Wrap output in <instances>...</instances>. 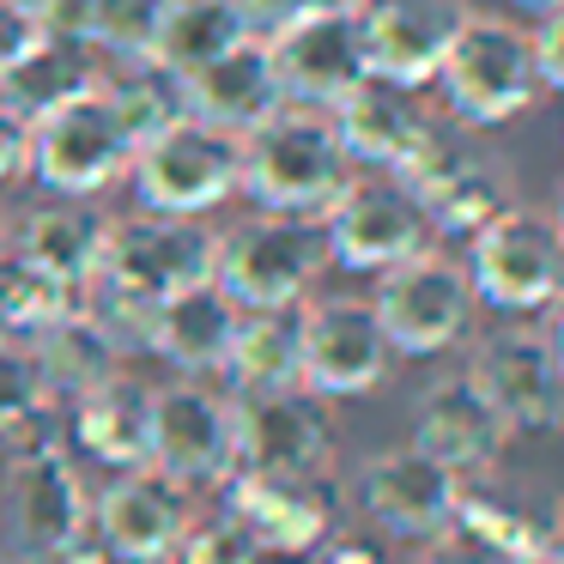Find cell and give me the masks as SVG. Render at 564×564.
<instances>
[{
	"label": "cell",
	"instance_id": "14",
	"mask_svg": "<svg viewBox=\"0 0 564 564\" xmlns=\"http://www.w3.org/2000/svg\"><path fill=\"white\" fill-rule=\"evenodd\" d=\"M474 389L498 406V419L516 431H552L564 419V352L558 334L534 328V322H510L474 340L467 358Z\"/></svg>",
	"mask_w": 564,
	"mask_h": 564
},
{
	"label": "cell",
	"instance_id": "24",
	"mask_svg": "<svg viewBox=\"0 0 564 564\" xmlns=\"http://www.w3.org/2000/svg\"><path fill=\"white\" fill-rule=\"evenodd\" d=\"M280 104H285V91H280V74H273L268 37H243L225 55L200 62L195 74H183V110L225 128V134H249Z\"/></svg>",
	"mask_w": 564,
	"mask_h": 564
},
{
	"label": "cell",
	"instance_id": "20",
	"mask_svg": "<svg viewBox=\"0 0 564 564\" xmlns=\"http://www.w3.org/2000/svg\"><path fill=\"white\" fill-rule=\"evenodd\" d=\"M455 486L462 474H449L437 455H425L419 443H394L358 467V510L401 540H431L455 516Z\"/></svg>",
	"mask_w": 564,
	"mask_h": 564
},
{
	"label": "cell",
	"instance_id": "12",
	"mask_svg": "<svg viewBox=\"0 0 564 564\" xmlns=\"http://www.w3.org/2000/svg\"><path fill=\"white\" fill-rule=\"evenodd\" d=\"M394 176H401L406 195L419 200L431 237H474L479 225H491L516 200L498 164H491L474 140L449 134V128H437V122H431V134L406 152V164Z\"/></svg>",
	"mask_w": 564,
	"mask_h": 564
},
{
	"label": "cell",
	"instance_id": "5",
	"mask_svg": "<svg viewBox=\"0 0 564 564\" xmlns=\"http://www.w3.org/2000/svg\"><path fill=\"white\" fill-rule=\"evenodd\" d=\"M134 147H140V134L116 110V98L104 86H86L31 122V183L50 188V195L98 200L104 188L128 183Z\"/></svg>",
	"mask_w": 564,
	"mask_h": 564
},
{
	"label": "cell",
	"instance_id": "10",
	"mask_svg": "<svg viewBox=\"0 0 564 564\" xmlns=\"http://www.w3.org/2000/svg\"><path fill=\"white\" fill-rule=\"evenodd\" d=\"M225 510L261 540L268 558H304L340 534V486L334 474L304 467H237L225 479Z\"/></svg>",
	"mask_w": 564,
	"mask_h": 564
},
{
	"label": "cell",
	"instance_id": "35",
	"mask_svg": "<svg viewBox=\"0 0 564 564\" xmlns=\"http://www.w3.org/2000/svg\"><path fill=\"white\" fill-rule=\"evenodd\" d=\"M171 564H268V552H261V540L231 510H219V516H195L188 522Z\"/></svg>",
	"mask_w": 564,
	"mask_h": 564
},
{
	"label": "cell",
	"instance_id": "30",
	"mask_svg": "<svg viewBox=\"0 0 564 564\" xmlns=\"http://www.w3.org/2000/svg\"><path fill=\"white\" fill-rule=\"evenodd\" d=\"M86 86H98V55H91L86 43H67V37L37 31V43L0 74V104L19 110L25 122H37V116H50L55 104H67Z\"/></svg>",
	"mask_w": 564,
	"mask_h": 564
},
{
	"label": "cell",
	"instance_id": "44",
	"mask_svg": "<svg viewBox=\"0 0 564 564\" xmlns=\"http://www.w3.org/2000/svg\"><path fill=\"white\" fill-rule=\"evenodd\" d=\"M19 7H31V13H43V7H50V0H19Z\"/></svg>",
	"mask_w": 564,
	"mask_h": 564
},
{
	"label": "cell",
	"instance_id": "2",
	"mask_svg": "<svg viewBox=\"0 0 564 564\" xmlns=\"http://www.w3.org/2000/svg\"><path fill=\"white\" fill-rule=\"evenodd\" d=\"M328 268L334 261L322 219H292V213H256V219L219 231V243H213V285L237 310L304 304Z\"/></svg>",
	"mask_w": 564,
	"mask_h": 564
},
{
	"label": "cell",
	"instance_id": "11",
	"mask_svg": "<svg viewBox=\"0 0 564 564\" xmlns=\"http://www.w3.org/2000/svg\"><path fill=\"white\" fill-rule=\"evenodd\" d=\"M322 237H328V261H340V268H352V273H389V268H401L406 256L437 243L425 213H419V200L406 195V183L389 171H352L346 176V188L328 200V213H322Z\"/></svg>",
	"mask_w": 564,
	"mask_h": 564
},
{
	"label": "cell",
	"instance_id": "19",
	"mask_svg": "<svg viewBox=\"0 0 564 564\" xmlns=\"http://www.w3.org/2000/svg\"><path fill=\"white\" fill-rule=\"evenodd\" d=\"M462 25H467L462 0H358L370 79H389V86L406 91H425L437 79Z\"/></svg>",
	"mask_w": 564,
	"mask_h": 564
},
{
	"label": "cell",
	"instance_id": "4",
	"mask_svg": "<svg viewBox=\"0 0 564 564\" xmlns=\"http://www.w3.org/2000/svg\"><path fill=\"white\" fill-rule=\"evenodd\" d=\"M0 510H7V534H13V552L25 564H43L62 540H74L91 522V486L79 474L74 443L43 425L13 437L7 479H0Z\"/></svg>",
	"mask_w": 564,
	"mask_h": 564
},
{
	"label": "cell",
	"instance_id": "36",
	"mask_svg": "<svg viewBox=\"0 0 564 564\" xmlns=\"http://www.w3.org/2000/svg\"><path fill=\"white\" fill-rule=\"evenodd\" d=\"M237 7H243L249 31L268 37V31L292 25V19H304V13H334V7H358V0H237Z\"/></svg>",
	"mask_w": 564,
	"mask_h": 564
},
{
	"label": "cell",
	"instance_id": "33",
	"mask_svg": "<svg viewBox=\"0 0 564 564\" xmlns=\"http://www.w3.org/2000/svg\"><path fill=\"white\" fill-rule=\"evenodd\" d=\"M171 0H91L86 13V43L98 62H140L159 50V31Z\"/></svg>",
	"mask_w": 564,
	"mask_h": 564
},
{
	"label": "cell",
	"instance_id": "7",
	"mask_svg": "<svg viewBox=\"0 0 564 564\" xmlns=\"http://www.w3.org/2000/svg\"><path fill=\"white\" fill-rule=\"evenodd\" d=\"M128 183H134L140 207L176 213V219H207L213 207H225L237 195V134L183 110L164 128L140 134Z\"/></svg>",
	"mask_w": 564,
	"mask_h": 564
},
{
	"label": "cell",
	"instance_id": "31",
	"mask_svg": "<svg viewBox=\"0 0 564 564\" xmlns=\"http://www.w3.org/2000/svg\"><path fill=\"white\" fill-rule=\"evenodd\" d=\"M256 37L243 19V7L237 0H171V13H164V31H159V62L171 67L176 79L195 74L200 62H213V55H225L231 43Z\"/></svg>",
	"mask_w": 564,
	"mask_h": 564
},
{
	"label": "cell",
	"instance_id": "1",
	"mask_svg": "<svg viewBox=\"0 0 564 564\" xmlns=\"http://www.w3.org/2000/svg\"><path fill=\"white\" fill-rule=\"evenodd\" d=\"M346 176H352V159L328 110L280 104L268 122L237 134V195H249L261 213L322 219L328 200L346 188Z\"/></svg>",
	"mask_w": 564,
	"mask_h": 564
},
{
	"label": "cell",
	"instance_id": "37",
	"mask_svg": "<svg viewBox=\"0 0 564 564\" xmlns=\"http://www.w3.org/2000/svg\"><path fill=\"white\" fill-rule=\"evenodd\" d=\"M31 183V122L0 104V188Z\"/></svg>",
	"mask_w": 564,
	"mask_h": 564
},
{
	"label": "cell",
	"instance_id": "3",
	"mask_svg": "<svg viewBox=\"0 0 564 564\" xmlns=\"http://www.w3.org/2000/svg\"><path fill=\"white\" fill-rule=\"evenodd\" d=\"M431 86L443 91V104L462 128H503L546 98L528 31L498 13H467Z\"/></svg>",
	"mask_w": 564,
	"mask_h": 564
},
{
	"label": "cell",
	"instance_id": "15",
	"mask_svg": "<svg viewBox=\"0 0 564 564\" xmlns=\"http://www.w3.org/2000/svg\"><path fill=\"white\" fill-rule=\"evenodd\" d=\"M213 243H219V231L207 219H176V213L140 207L128 219H110L98 280L159 304L171 292H188V285L213 280Z\"/></svg>",
	"mask_w": 564,
	"mask_h": 564
},
{
	"label": "cell",
	"instance_id": "28",
	"mask_svg": "<svg viewBox=\"0 0 564 564\" xmlns=\"http://www.w3.org/2000/svg\"><path fill=\"white\" fill-rule=\"evenodd\" d=\"M25 352H31V365H37L50 401H79L86 389H98L104 377H116V370L128 365V358L110 346V334H104L79 304L67 310V316H55L43 334H31Z\"/></svg>",
	"mask_w": 564,
	"mask_h": 564
},
{
	"label": "cell",
	"instance_id": "18",
	"mask_svg": "<svg viewBox=\"0 0 564 564\" xmlns=\"http://www.w3.org/2000/svg\"><path fill=\"white\" fill-rule=\"evenodd\" d=\"M273 74H280L285 104H310V110H334L370 79L365 62V31H358V7H334V13H304L292 25L268 31Z\"/></svg>",
	"mask_w": 564,
	"mask_h": 564
},
{
	"label": "cell",
	"instance_id": "8",
	"mask_svg": "<svg viewBox=\"0 0 564 564\" xmlns=\"http://www.w3.org/2000/svg\"><path fill=\"white\" fill-rule=\"evenodd\" d=\"M370 310H377L394 358H437L474 334L479 297H474V280H467L462 261L431 243L419 256H406L401 268L377 273Z\"/></svg>",
	"mask_w": 564,
	"mask_h": 564
},
{
	"label": "cell",
	"instance_id": "23",
	"mask_svg": "<svg viewBox=\"0 0 564 564\" xmlns=\"http://www.w3.org/2000/svg\"><path fill=\"white\" fill-rule=\"evenodd\" d=\"M104 243H110V213L86 195H55L43 207H31L19 219V231L7 237L25 268H37L43 280H55L62 292H86L104 268Z\"/></svg>",
	"mask_w": 564,
	"mask_h": 564
},
{
	"label": "cell",
	"instance_id": "42",
	"mask_svg": "<svg viewBox=\"0 0 564 564\" xmlns=\"http://www.w3.org/2000/svg\"><path fill=\"white\" fill-rule=\"evenodd\" d=\"M322 552H328L322 564H389V552H382V546H370V540H352V534H334Z\"/></svg>",
	"mask_w": 564,
	"mask_h": 564
},
{
	"label": "cell",
	"instance_id": "21",
	"mask_svg": "<svg viewBox=\"0 0 564 564\" xmlns=\"http://www.w3.org/2000/svg\"><path fill=\"white\" fill-rule=\"evenodd\" d=\"M449 528L474 540L491 564H540L558 546V498L552 491H510L491 474H467L455 486Z\"/></svg>",
	"mask_w": 564,
	"mask_h": 564
},
{
	"label": "cell",
	"instance_id": "38",
	"mask_svg": "<svg viewBox=\"0 0 564 564\" xmlns=\"http://www.w3.org/2000/svg\"><path fill=\"white\" fill-rule=\"evenodd\" d=\"M528 50H534L540 86L558 91V86H564V13H540L534 31H528Z\"/></svg>",
	"mask_w": 564,
	"mask_h": 564
},
{
	"label": "cell",
	"instance_id": "6",
	"mask_svg": "<svg viewBox=\"0 0 564 564\" xmlns=\"http://www.w3.org/2000/svg\"><path fill=\"white\" fill-rule=\"evenodd\" d=\"M467 280L503 316H546L564 292V231L558 213L510 200L491 225L467 237Z\"/></svg>",
	"mask_w": 564,
	"mask_h": 564
},
{
	"label": "cell",
	"instance_id": "41",
	"mask_svg": "<svg viewBox=\"0 0 564 564\" xmlns=\"http://www.w3.org/2000/svg\"><path fill=\"white\" fill-rule=\"evenodd\" d=\"M43 564H116V552L104 546V540L91 534V522H86V528H79L74 540H62V546H55V552H50V558H43Z\"/></svg>",
	"mask_w": 564,
	"mask_h": 564
},
{
	"label": "cell",
	"instance_id": "9",
	"mask_svg": "<svg viewBox=\"0 0 564 564\" xmlns=\"http://www.w3.org/2000/svg\"><path fill=\"white\" fill-rule=\"evenodd\" d=\"M152 467L188 491L225 486L237 474V413L231 389L213 377L152 382Z\"/></svg>",
	"mask_w": 564,
	"mask_h": 564
},
{
	"label": "cell",
	"instance_id": "45",
	"mask_svg": "<svg viewBox=\"0 0 564 564\" xmlns=\"http://www.w3.org/2000/svg\"><path fill=\"white\" fill-rule=\"evenodd\" d=\"M0 243H7V231H0Z\"/></svg>",
	"mask_w": 564,
	"mask_h": 564
},
{
	"label": "cell",
	"instance_id": "32",
	"mask_svg": "<svg viewBox=\"0 0 564 564\" xmlns=\"http://www.w3.org/2000/svg\"><path fill=\"white\" fill-rule=\"evenodd\" d=\"M98 86L116 98V110L128 116L134 134H152L171 116H183V79L159 62V55H140V62H98Z\"/></svg>",
	"mask_w": 564,
	"mask_h": 564
},
{
	"label": "cell",
	"instance_id": "27",
	"mask_svg": "<svg viewBox=\"0 0 564 564\" xmlns=\"http://www.w3.org/2000/svg\"><path fill=\"white\" fill-rule=\"evenodd\" d=\"M74 406V419H67V431H74V449H86L91 462H104L116 474V467H147L152 455V382H140L134 370H116V377H104L98 389H86Z\"/></svg>",
	"mask_w": 564,
	"mask_h": 564
},
{
	"label": "cell",
	"instance_id": "22",
	"mask_svg": "<svg viewBox=\"0 0 564 564\" xmlns=\"http://www.w3.org/2000/svg\"><path fill=\"white\" fill-rule=\"evenodd\" d=\"M413 443L425 455H437L449 474H491L510 449V425L498 419V406L474 389V377H437L413 406Z\"/></svg>",
	"mask_w": 564,
	"mask_h": 564
},
{
	"label": "cell",
	"instance_id": "39",
	"mask_svg": "<svg viewBox=\"0 0 564 564\" xmlns=\"http://www.w3.org/2000/svg\"><path fill=\"white\" fill-rule=\"evenodd\" d=\"M37 13H31V7H19V0H0V74H7V67L19 62V55L31 50V43H37Z\"/></svg>",
	"mask_w": 564,
	"mask_h": 564
},
{
	"label": "cell",
	"instance_id": "40",
	"mask_svg": "<svg viewBox=\"0 0 564 564\" xmlns=\"http://www.w3.org/2000/svg\"><path fill=\"white\" fill-rule=\"evenodd\" d=\"M406 564H491V558L474 546V540H462V534H455V528H443V534L419 540V552H413Z\"/></svg>",
	"mask_w": 564,
	"mask_h": 564
},
{
	"label": "cell",
	"instance_id": "46",
	"mask_svg": "<svg viewBox=\"0 0 564 564\" xmlns=\"http://www.w3.org/2000/svg\"><path fill=\"white\" fill-rule=\"evenodd\" d=\"M13 564H25V558H13Z\"/></svg>",
	"mask_w": 564,
	"mask_h": 564
},
{
	"label": "cell",
	"instance_id": "29",
	"mask_svg": "<svg viewBox=\"0 0 564 564\" xmlns=\"http://www.w3.org/2000/svg\"><path fill=\"white\" fill-rule=\"evenodd\" d=\"M225 389H292L304 382V340H297L292 310H237L231 352H225Z\"/></svg>",
	"mask_w": 564,
	"mask_h": 564
},
{
	"label": "cell",
	"instance_id": "16",
	"mask_svg": "<svg viewBox=\"0 0 564 564\" xmlns=\"http://www.w3.org/2000/svg\"><path fill=\"white\" fill-rule=\"evenodd\" d=\"M188 522H195L188 486L164 479L152 462L116 467L91 498V534L116 552V564H171Z\"/></svg>",
	"mask_w": 564,
	"mask_h": 564
},
{
	"label": "cell",
	"instance_id": "34",
	"mask_svg": "<svg viewBox=\"0 0 564 564\" xmlns=\"http://www.w3.org/2000/svg\"><path fill=\"white\" fill-rule=\"evenodd\" d=\"M50 389H43L37 365H31L25 346H0V443L25 437L31 425L50 419Z\"/></svg>",
	"mask_w": 564,
	"mask_h": 564
},
{
	"label": "cell",
	"instance_id": "13",
	"mask_svg": "<svg viewBox=\"0 0 564 564\" xmlns=\"http://www.w3.org/2000/svg\"><path fill=\"white\" fill-rule=\"evenodd\" d=\"M297 340H304V389L322 401H352L377 394L394 370V346L382 334L370 297L334 292V297H304L297 304Z\"/></svg>",
	"mask_w": 564,
	"mask_h": 564
},
{
	"label": "cell",
	"instance_id": "17",
	"mask_svg": "<svg viewBox=\"0 0 564 564\" xmlns=\"http://www.w3.org/2000/svg\"><path fill=\"white\" fill-rule=\"evenodd\" d=\"M237 413V467H304V474H334L340 431L316 389H231Z\"/></svg>",
	"mask_w": 564,
	"mask_h": 564
},
{
	"label": "cell",
	"instance_id": "25",
	"mask_svg": "<svg viewBox=\"0 0 564 564\" xmlns=\"http://www.w3.org/2000/svg\"><path fill=\"white\" fill-rule=\"evenodd\" d=\"M334 134H340L352 171H401L406 152L431 134V110L419 91L389 86V79H365L352 98L334 104Z\"/></svg>",
	"mask_w": 564,
	"mask_h": 564
},
{
	"label": "cell",
	"instance_id": "43",
	"mask_svg": "<svg viewBox=\"0 0 564 564\" xmlns=\"http://www.w3.org/2000/svg\"><path fill=\"white\" fill-rule=\"evenodd\" d=\"M528 19H540V13H564V0H516Z\"/></svg>",
	"mask_w": 564,
	"mask_h": 564
},
{
	"label": "cell",
	"instance_id": "26",
	"mask_svg": "<svg viewBox=\"0 0 564 564\" xmlns=\"http://www.w3.org/2000/svg\"><path fill=\"white\" fill-rule=\"evenodd\" d=\"M231 328H237V304L213 280H200L188 292H171L152 304L147 352L164 358L176 377H219L225 352H231Z\"/></svg>",
	"mask_w": 564,
	"mask_h": 564
}]
</instances>
